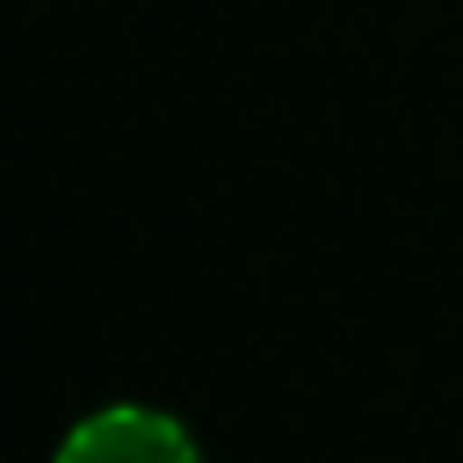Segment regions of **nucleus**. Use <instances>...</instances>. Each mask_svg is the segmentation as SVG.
I'll return each instance as SVG.
<instances>
[{"mask_svg":"<svg viewBox=\"0 0 463 463\" xmlns=\"http://www.w3.org/2000/svg\"><path fill=\"white\" fill-rule=\"evenodd\" d=\"M53 463H205V452L182 417L124 399L71 422L53 446Z\"/></svg>","mask_w":463,"mask_h":463,"instance_id":"1","label":"nucleus"}]
</instances>
